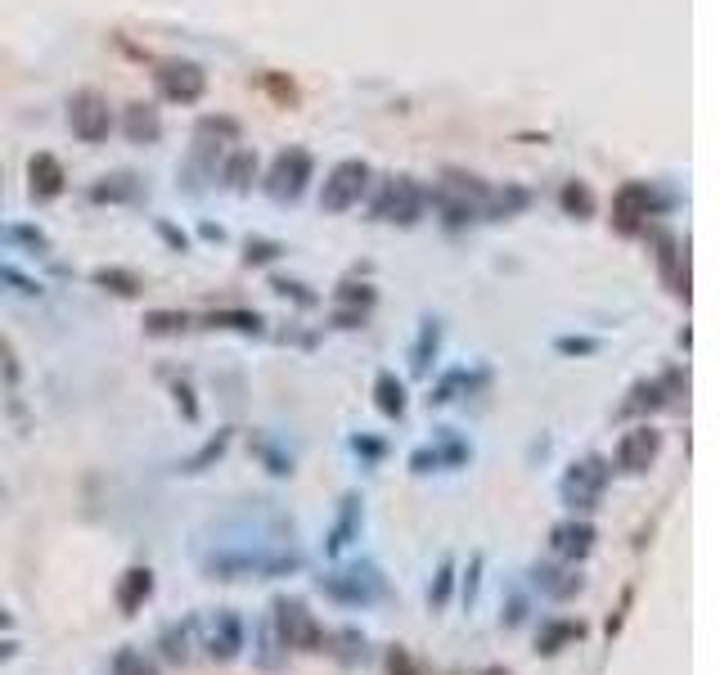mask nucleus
Wrapping results in <instances>:
<instances>
[{"label": "nucleus", "instance_id": "obj_6", "mask_svg": "<svg viewBox=\"0 0 720 675\" xmlns=\"http://www.w3.org/2000/svg\"><path fill=\"white\" fill-rule=\"evenodd\" d=\"M414 212H419V189H414L410 180H396V185L387 189L378 216H392V221H414Z\"/></svg>", "mask_w": 720, "mask_h": 675}, {"label": "nucleus", "instance_id": "obj_8", "mask_svg": "<svg viewBox=\"0 0 720 675\" xmlns=\"http://www.w3.org/2000/svg\"><path fill=\"white\" fill-rule=\"evenodd\" d=\"M306 153H293V158H279V167H275V194H297L302 189V176H306Z\"/></svg>", "mask_w": 720, "mask_h": 675}, {"label": "nucleus", "instance_id": "obj_7", "mask_svg": "<svg viewBox=\"0 0 720 675\" xmlns=\"http://www.w3.org/2000/svg\"><path fill=\"white\" fill-rule=\"evenodd\" d=\"M590 468H594V473H585V464H581L572 477H567V486H563L567 500H572V509H590V500L599 495V486H603V468L599 464H590Z\"/></svg>", "mask_w": 720, "mask_h": 675}, {"label": "nucleus", "instance_id": "obj_10", "mask_svg": "<svg viewBox=\"0 0 720 675\" xmlns=\"http://www.w3.org/2000/svg\"><path fill=\"white\" fill-rule=\"evenodd\" d=\"M126 131H131V140H153L158 135V113L144 104H131L126 108Z\"/></svg>", "mask_w": 720, "mask_h": 675}, {"label": "nucleus", "instance_id": "obj_13", "mask_svg": "<svg viewBox=\"0 0 720 675\" xmlns=\"http://www.w3.org/2000/svg\"><path fill=\"white\" fill-rule=\"evenodd\" d=\"M140 594H149V572H131V585L122 590V603H126V608H135V599H140Z\"/></svg>", "mask_w": 720, "mask_h": 675}, {"label": "nucleus", "instance_id": "obj_12", "mask_svg": "<svg viewBox=\"0 0 720 675\" xmlns=\"http://www.w3.org/2000/svg\"><path fill=\"white\" fill-rule=\"evenodd\" d=\"M378 405H383L387 414H401V383H392V374H383L378 378Z\"/></svg>", "mask_w": 720, "mask_h": 675}, {"label": "nucleus", "instance_id": "obj_5", "mask_svg": "<svg viewBox=\"0 0 720 675\" xmlns=\"http://www.w3.org/2000/svg\"><path fill=\"white\" fill-rule=\"evenodd\" d=\"M158 81L171 99H198L203 95V72H198L194 63H171V68L158 72Z\"/></svg>", "mask_w": 720, "mask_h": 675}, {"label": "nucleus", "instance_id": "obj_11", "mask_svg": "<svg viewBox=\"0 0 720 675\" xmlns=\"http://www.w3.org/2000/svg\"><path fill=\"white\" fill-rule=\"evenodd\" d=\"M59 180H63V171H59V162L54 158H36L32 162V189H41V194H59Z\"/></svg>", "mask_w": 720, "mask_h": 675}, {"label": "nucleus", "instance_id": "obj_4", "mask_svg": "<svg viewBox=\"0 0 720 675\" xmlns=\"http://www.w3.org/2000/svg\"><path fill=\"white\" fill-rule=\"evenodd\" d=\"M351 581H342V576H329L324 581V590L333 594V599H342V603H369V599H378V576L374 572H347Z\"/></svg>", "mask_w": 720, "mask_h": 675}, {"label": "nucleus", "instance_id": "obj_9", "mask_svg": "<svg viewBox=\"0 0 720 675\" xmlns=\"http://www.w3.org/2000/svg\"><path fill=\"white\" fill-rule=\"evenodd\" d=\"M590 540H594V531L585 527V522H567V527L554 531V549H558V554H585V549H590Z\"/></svg>", "mask_w": 720, "mask_h": 675}, {"label": "nucleus", "instance_id": "obj_1", "mask_svg": "<svg viewBox=\"0 0 720 675\" xmlns=\"http://www.w3.org/2000/svg\"><path fill=\"white\" fill-rule=\"evenodd\" d=\"M365 180H369L365 162H338V167L329 171V180H324L320 203L329 207V212H342V207H351L360 194H365Z\"/></svg>", "mask_w": 720, "mask_h": 675}, {"label": "nucleus", "instance_id": "obj_3", "mask_svg": "<svg viewBox=\"0 0 720 675\" xmlns=\"http://www.w3.org/2000/svg\"><path fill=\"white\" fill-rule=\"evenodd\" d=\"M657 432L653 428H635V432H626V437L617 441V468H626V473H644L648 464H653V455H657Z\"/></svg>", "mask_w": 720, "mask_h": 675}, {"label": "nucleus", "instance_id": "obj_2", "mask_svg": "<svg viewBox=\"0 0 720 675\" xmlns=\"http://www.w3.org/2000/svg\"><path fill=\"white\" fill-rule=\"evenodd\" d=\"M68 122L81 140H104L108 135V108L99 95H77L68 104Z\"/></svg>", "mask_w": 720, "mask_h": 675}]
</instances>
